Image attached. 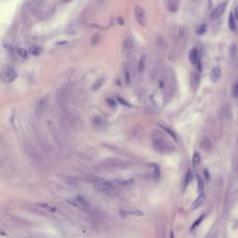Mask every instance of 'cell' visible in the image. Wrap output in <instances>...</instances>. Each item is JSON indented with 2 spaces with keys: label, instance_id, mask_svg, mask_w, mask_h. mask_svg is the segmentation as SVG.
Returning a JSON list of instances; mask_svg holds the SVG:
<instances>
[{
  "label": "cell",
  "instance_id": "obj_27",
  "mask_svg": "<svg viewBox=\"0 0 238 238\" xmlns=\"http://www.w3.org/2000/svg\"><path fill=\"white\" fill-rule=\"evenodd\" d=\"M233 15H235V18L236 20H238V6H236L235 8V13H233Z\"/></svg>",
  "mask_w": 238,
  "mask_h": 238
},
{
  "label": "cell",
  "instance_id": "obj_9",
  "mask_svg": "<svg viewBox=\"0 0 238 238\" xmlns=\"http://www.w3.org/2000/svg\"><path fill=\"white\" fill-rule=\"evenodd\" d=\"M133 181L132 179H115L114 181V183L116 186H130L131 184H133Z\"/></svg>",
  "mask_w": 238,
  "mask_h": 238
},
{
  "label": "cell",
  "instance_id": "obj_19",
  "mask_svg": "<svg viewBox=\"0 0 238 238\" xmlns=\"http://www.w3.org/2000/svg\"><path fill=\"white\" fill-rule=\"evenodd\" d=\"M193 179H194V176H193V173H192V171L191 170H188V172H187L186 176H185V182H184V187L185 188H187V186L192 182Z\"/></svg>",
  "mask_w": 238,
  "mask_h": 238
},
{
  "label": "cell",
  "instance_id": "obj_20",
  "mask_svg": "<svg viewBox=\"0 0 238 238\" xmlns=\"http://www.w3.org/2000/svg\"><path fill=\"white\" fill-rule=\"evenodd\" d=\"M200 162H201V156H200L199 153L195 152L194 153V156H193V165H194V168H196V166L200 164Z\"/></svg>",
  "mask_w": 238,
  "mask_h": 238
},
{
  "label": "cell",
  "instance_id": "obj_12",
  "mask_svg": "<svg viewBox=\"0 0 238 238\" xmlns=\"http://www.w3.org/2000/svg\"><path fill=\"white\" fill-rule=\"evenodd\" d=\"M121 214L122 216H137V217H140L144 215V212L140 211V210H128V211H121Z\"/></svg>",
  "mask_w": 238,
  "mask_h": 238
},
{
  "label": "cell",
  "instance_id": "obj_26",
  "mask_svg": "<svg viewBox=\"0 0 238 238\" xmlns=\"http://www.w3.org/2000/svg\"><path fill=\"white\" fill-rule=\"evenodd\" d=\"M18 53H19V55L20 57L24 58V59H26V58L28 57V51L26 50L25 48H19Z\"/></svg>",
  "mask_w": 238,
  "mask_h": 238
},
{
  "label": "cell",
  "instance_id": "obj_3",
  "mask_svg": "<svg viewBox=\"0 0 238 238\" xmlns=\"http://www.w3.org/2000/svg\"><path fill=\"white\" fill-rule=\"evenodd\" d=\"M70 204H72L74 207H76L79 209L82 210H89L90 208V205L89 203L87 201L85 198H83L82 196H76L74 198H73L72 200H69L68 201Z\"/></svg>",
  "mask_w": 238,
  "mask_h": 238
},
{
  "label": "cell",
  "instance_id": "obj_14",
  "mask_svg": "<svg viewBox=\"0 0 238 238\" xmlns=\"http://www.w3.org/2000/svg\"><path fill=\"white\" fill-rule=\"evenodd\" d=\"M131 49H132V42H131V40L129 39V38H127L126 40L124 41L123 50H124L125 53L127 54V55H128V54L130 53Z\"/></svg>",
  "mask_w": 238,
  "mask_h": 238
},
{
  "label": "cell",
  "instance_id": "obj_4",
  "mask_svg": "<svg viewBox=\"0 0 238 238\" xmlns=\"http://www.w3.org/2000/svg\"><path fill=\"white\" fill-rule=\"evenodd\" d=\"M48 107V99L46 97L41 98L38 102H37L35 105V115L38 117H41L44 113L46 112V109Z\"/></svg>",
  "mask_w": 238,
  "mask_h": 238
},
{
  "label": "cell",
  "instance_id": "obj_2",
  "mask_svg": "<svg viewBox=\"0 0 238 238\" xmlns=\"http://www.w3.org/2000/svg\"><path fill=\"white\" fill-rule=\"evenodd\" d=\"M90 181L93 183L96 188H98L100 191L105 194H111L115 192L116 185L114 183V181H109L107 179L101 178H93L90 179Z\"/></svg>",
  "mask_w": 238,
  "mask_h": 238
},
{
  "label": "cell",
  "instance_id": "obj_23",
  "mask_svg": "<svg viewBox=\"0 0 238 238\" xmlns=\"http://www.w3.org/2000/svg\"><path fill=\"white\" fill-rule=\"evenodd\" d=\"M232 95L233 98L237 99L238 98V80L233 84V89H232Z\"/></svg>",
  "mask_w": 238,
  "mask_h": 238
},
{
  "label": "cell",
  "instance_id": "obj_15",
  "mask_svg": "<svg viewBox=\"0 0 238 238\" xmlns=\"http://www.w3.org/2000/svg\"><path fill=\"white\" fill-rule=\"evenodd\" d=\"M207 30V24L206 23H202V24H200V25H198L197 27H196V34H197L198 35H203L204 34H206V32Z\"/></svg>",
  "mask_w": 238,
  "mask_h": 238
},
{
  "label": "cell",
  "instance_id": "obj_5",
  "mask_svg": "<svg viewBox=\"0 0 238 238\" xmlns=\"http://www.w3.org/2000/svg\"><path fill=\"white\" fill-rule=\"evenodd\" d=\"M3 76L8 82H12L14 81L18 76V74L16 72V70L11 67V66H6L3 69Z\"/></svg>",
  "mask_w": 238,
  "mask_h": 238
},
{
  "label": "cell",
  "instance_id": "obj_10",
  "mask_svg": "<svg viewBox=\"0 0 238 238\" xmlns=\"http://www.w3.org/2000/svg\"><path fill=\"white\" fill-rule=\"evenodd\" d=\"M204 201H205V194H199V196L194 200L193 205H192V209H196V208H198L204 203Z\"/></svg>",
  "mask_w": 238,
  "mask_h": 238
},
{
  "label": "cell",
  "instance_id": "obj_25",
  "mask_svg": "<svg viewBox=\"0 0 238 238\" xmlns=\"http://www.w3.org/2000/svg\"><path fill=\"white\" fill-rule=\"evenodd\" d=\"M153 177L154 179H159L160 178V170H159V168H158V166H153Z\"/></svg>",
  "mask_w": 238,
  "mask_h": 238
},
{
  "label": "cell",
  "instance_id": "obj_24",
  "mask_svg": "<svg viewBox=\"0 0 238 238\" xmlns=\"http://www.w3.org/2000/svg\"><path fill=\"white\" fill-rule=\"evenodd\" d=\"M205 217H206V215H204V214H203V215H201V216H200L199 218H198L197 220H196L194 221V224L192 225V227H191V230H194V229H195L196 227H197L198 225H199V224L201 223L202 221H203V220L205 219Z\"/></svg>",
  "mask_w": 238,
  "mask_h": 238
},
{
  "label": "cell",
  "instance_id": "obj_16",
  "mask_svg": "<svg viewBox=\"0 0 238 238\" xmlns=\"http://www.w3.org/2000/svg\"><path fill=\"white\" fill-rule=\"evenodd\" d=\"M235 15H233V12H231L229 15V20H228V23H229V27L231 29L232 31H235Z\"/></svg>",
  "mask_w": 238,
  "mask_h": 238
},
{
  "label": "cell",
  "instance_id": "obj_21",
  "mask_svg": "<svg viewBox=\"0 0 238 238\" xmlns=\"http://www.w3.org/2000/svg\"><path fill=\"white\" fill-rule=\"evenodd\" d=\"M105 82V79H104L103 77H101V78H99L97 81H96L94 83V85H93V90H98L100 87H101L102 85H103V83Z\"/></svg>",
  "mask_w": 238,
  "mask_h": 238
},
{
  "label": "cell",
  "instance_id": "obj_1",
  "mask_svg": "<svg viewBox=\"0 0 238 238\" xmlns=\"http://www.w3.org/2000/svg\"><path fill=\"white\" fill-rule=\"evenodd\" d=\"M152 140L153 148L161 153H171L175 151V145L161 133L157 132L153 134Z\"/></svg>",
  "mask_w": 238,
  "mask_h": 238
},
{
  "label": "cell",
  "instance_id": "obj_6",
  "mask_svg": "<svg viewBox=\"0 0 238 238\" xmlns=\"http://www.w3.org/2000/svg\"><path fill=\"white\" fill-rule=\"evenodd\" d=\"M134 14H135V18L137 20L138 23L141 26H145L146 24V16H145V12L143 10V8H140L139 6H137L134 10Z\"/></svg>",
  "mask_w": 238,
  "mask_h": 238
},
{
  "label": "cell",
  "instance_id": "obj_28",
  "mask_svg": "<svg viewBox=\"0 0 238 238\" xmlns=\"http://www.w3.org/2000/svg\"><path fill=\"white\" fill-rule=\"evenodd\" d=\"M170 238H174V233L173 232L170 233Z\"/></svg>",
  "mask_w": 238,
  "mask_h": 238
},
{
  "label": "cell",
  "instance_id": "obj_18",
  "mask_svg": "<svg viewBox=\"0 0 238 238\" xmlns=\"http://www.w3.org/2000/svg\"><path fill=\"white\" fill-rule=\"evenodd\" d=\"M41 52V48L39 47H37V46H32L29 48V53L31 54V55H34V56H37L39 55Z\"/></svg>",
  "mask_w": 238,
  "mask_h": 238
},
{
  "label": "cell",
  "instance_id": "obj_11",
  "mask_svg": "<svg viewBox=\"0 0 238 238\" xmlns=\"http://www.w3.org/2000/svg\"><path fill=\"white\" fill-rule=\"evenodd\" d=\"M189 60L192 64H196V62L198 61V52L196 48L191 49V51L189 53Z\"/></svg>",
  "mask_w": 238,
  "mask_h": 238
},
{
  "label": "cell",
  "instance_id": "obj_13",
  "mask_svg": "<svg viewBox=\"0 0 238 238\" xmlns=\"http://www.w3.org/2000/svg\"><path fill=\"white\" fill-rule=\"evenodd\" d=\"M145 63H146V56L141 55L139 60V62H138V71H139V73L143 74L144 72Z\"/></svg>",
  "mask_w": 238,
  "mask_h": 238
},
{
  "label": "cell",
  "instance_id": "obj_7",
  "mask_svg": "<svg viewBox=\"0 0 238 238\" xmlns=\"http://www.w3.org/2000/svg\"><path fill=\"white\" fill-rule=\"evenodd\" d=\"M226 6H227V3L226 2H222V3L219 4V5L217 6L215 9L212 10V12H211V14H210L211 20L219 19L220 16L224 13L225 9H226Z\"/></svg>",
  "mask_w": 238,
  "mask_h": 238
},
{
  "label": "cell",
  "instance_id": "obj_17",
  "mask_svg": "<svg viewBox=\"0 0 238 238\" xmlns=\"http://www.w3.org/2000/svg\"><path fill=\"white\" fill-rule=\"evenodd\" d=\"M196 179H197V188H198L199 194H204V181L199 175L196 176Z\"/></svg>",
  "mask_w": 238,
  "mask_h": 238
},
{
  "label": "cell",
  "instance_id": "obj_8",
  "mask_svg": "<svg viewBox=\"0 0 238 238\" xmlns=\"http://www.w3.org/2000/svg\"><path fill=\"white\" fill-rule=\"evenodd\" d=\"M220 76H221V70L220 66L213 67L210 72V81L213 83H216L217 81H219Z\"/></svg>",
  "mask_w": 238,
  "mask_h": 238
},
{
  "label": "cell",
  "instance_id": "obj_22",
  "mask_svg": "<svg viewBox=\"0 0 238 238\" xmlns=\"http://www.w3.org/2000/svg\"><path fill=\"white\" fill-rule=\"evenodd\" d=\"M93 123L95 126H97V127H101V126L102 127V126H104V124H105L103 119L100 117V116H95L93 118Z\"/></svg>",
  "mask_w": 238,
  "mask_h": 238
}]
</instances>
